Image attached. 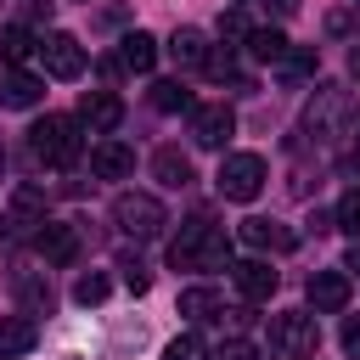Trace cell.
I'll list each match as a JSON object with an SVG mask.
<instances>
[{
    "label": "cell",
    "mask_w": 360,
    "mask_h": 360,
    "mask_svg": "<svg viewBox=\"0 0 360 360\" xmlns=\"http://www.w3.org/2000/svg\"><path fill=\"white\" fill-rule=\"evenodd\" d=\"M169 264L174 270H225L231 264V236L225 225H214L208 214H191L180 225V236L169 242Z\"/></svg>",
    "instance_id": "cell-1"
},
{
    "label": "cell",
    "mask_w": 360,
    "mask_h": 360,
    "mask_svg": "<svg viewBox=\"0 0 360 360\" xmlns=\"http://www.w3.org/2000/svg\"><path fill=\"white\" fill-rule=\"evenodd\" d=\"M354 96L343 84H315L309 107H304V135L309 141H338V135H354Z\"/></svg>",
    "instance_id": "cell-2"
},
{
    "label": "cell",
    "mask_w": 360,
    "mask_h": 360,
    "mask_svg": "<svg viewBox=\"0 0 360 360\" xmlns=\"http://www.w3.org/2000/svg\"><path fill=\"white\" fill-rule=\"evenodd\" d=\"M28 152H34L39 163H51V169L79 163V124H73V118H39V124L28 129Z\"/></svg>",
    "instance_id": "cell-3"
},
{
    "label": "cell",
    "mask_w": 360,
    "mask_h": 360,
    "mask_svg": "<svg viewBox=\"0 0 360 360\" xmlns=\"http://www.w3.org/2000/svg\"><path fill=\"white\" fill-rule=\"evenodd\" d=\"M214 191H219L225 202H253V197L264 191V158H259V152H231V158H219Z\"/></svg>",
    "instance_id": "cell-4"
},
{
    "label": "cell",
    "mask_w": 360,
    "mask_h": 360,
    "mask_svg": "<svg viewBox=\"0 0 360 360\" xmlns=\"http://www.w3.org/2000/svg\"><path fill=\"white\" fill-rule=\"evenodd\" d=\"M112 225H118L124 236L146 242V236H158L169 219H163V202H158L152 191H118V197H112Z\"/></svg>",
    "instance_id": "cell-5"
},
{
    "label": "cell",
    "mask_w": 360,
    "mask_h": 360,
    "mask_svg": "<svg viewBox=\"0 0 360 360\" xmlns=\"http://www.w3.org/2000/svg\"><path fill=\"white\" fill-rule=\"evenodd\" d=\"M270 354H276V360H304V354H315V315H304V309L270 315Z\"/></svg>",
    "instance_id": "cell-6"
},
{
    "label": "cell",
    "mask_w": 360,
    "mask_h": 360,
    "mask_svg": "<svg viewBox=\"0 0 360 360\" xmlns=\"http://www.w3.org/2000/svg\"><path fill=\"white\" fill-rule=\"evenodd\" d=\"M34 56L45 62V73H51V79H79V73H84V45H79L73 34H62V28H56V34H45Z\"/></svg>",
    "instance_id": "cell-7"
},
{
    "label": "cell",
    "mask_w": 360,
    "mask_h": 360,
    "mask_svg": "<svg viewBox=\"0 0 360 360\" xmlns=\"http://www.w3.org/2000/svg\"><path fill=\"white\" fill-rule=\"evenodd\" d=\"M231 129H236V112H231L225 101H208V107H191V141H197V146H208V152H219V146L231 141Z\"/></svg>",
    "instance_id": "cell-8"
},
{
    "label": "cell",
    "mask_w": 360,
    "mask_h": 360,
    "mask_svg": "<svg viewBox=\"0 0 360 360\" xmlns=\"http://www.w3.org/2000/svg\"><path fill=\"white\" fill-rule=\"evenodd\" d=\"M118 118H124V101H118L112 90H90V96L79 101V124H90V135L118 129Z\"/></svg>",
    "instance_id": "cell-9"
},
{
    "label": "cell",
    "mask_w": 360,
    "mask_h": 360,
    "mask_svg": "<svg viewBox=\"0 0 360 360\" xmlns=\"http://www.w3.org/2000/svg\"><path fill=\"white\" fill-rule=\"evenodd\" d=\"M309 304L321 315H338L349 304V270H315L309 276Z\"/></svg>",
    "instance_id": "cell-10"
},
{
    "label": "cell",
    "mask_w": 360,
    "mask_h": 360,
    "mask_svg": "<svg viewBox=\"0 0 360 360\" xmlns=\"http://www.w3.org/2000/svg\"><path fill=\"white\" fill-rule=\"evenodd\" d=\"M276 281H281V276H276L264 259H242V264H236V287H242L248 304H264V298L276 292Z\"/></svg>",
    "instance_id": "cell-11"
},
{
    "label": "cell",
    "mask_w": 360,
    "mask_h": 360,
    "mask_svg": "<svg viewBox=\"0 0 360 360\" xmlns=\"http://www.w3.org/2000/svg\"><path fill=\"white\" fill-rule=\"evenodd\" d=\"M39 96H45V79H34L22 68L0 73V107H39Z\"/></svg>",
    "instance_id": "cell-12"
},
{
    "label": "cell",
    "mask_w": 360,
    "mask_h": 360,
    "mask_svg": "<svg viewBox=\"0 0 360 360\" xmlns=\"http://www.w3.org/2000/svg\"><path fill=\"white\" fill-rule=\"evenodd\" d=\"M90 169H96L101 180H124V174L135 169V152H129L124 141H96V152H90Z\"/></svg>",
    "instance_id": "cell-13"
},
{
    "label": "cell",
    "mask_w": 360,
    "mask_h": 360,
    "mask_svg": "<svg viewBox=\"0 0 360 360\" xmlns=\"http://www.w3.org/2000/svg\"><path fill=\"white\" fill-rule=\"evenodd\" d=\"M73 248H79V231H73V225H62V219H45V225H39V253H45V264H68Z\"/></svg>",
    "instance_id": "cell-14"
},
{
    "label": "cell",
    "mask_w": 360,
    "mask_h": 360,
    "mask_svg": "<svg viewBox=\"0 0 360 360\" xmlns=\"http://www.w3.org/2000/svg\"><path fill=\"white\" fill-rule=\"evenodd\" d=\"M34 321L28 315H0V360H17V354H28L34 349Z\"/></svg>",
    "instance_id": "cell-15"
},
{
    "label": "cell",
    "mask_w": 360,
    "mask_h": 360,
    "mask_svg": "<svg viewBox=\"0 0 360 360\" xmlns=\"http://www.w3.org/2000/svg\"><path fill=\"white\" fill-rule=\"evenodd\" d=\"M118 62H124L129 73H152V62H158V39L141 34V28L124 34V39H118Z\"/></svg>",
    "instance_id": "cell-16"
},
{
    "label": "cell",
    "mask_w": 360,
    "mask_h": 360,
    "mask_svg": "<svg viewBox=\"0 0 360 360\" xmlns=\"http://www.w3.org/2000/svg\"><path fill=\"white\" fill-rule=\"evenodd\" d=\"M152 174L180 191V186H191V158H186L180 146H158V152H152Z\"/></svg>",
    "instance_id": "cell-17"
},
{
    "label": "cell",
    "mask_w": 360,
    "mask_h": 360,
    "mask_svg": "<svg viewBox=\"0 0 360 360\" xmlns=\"http://www.w3.org/2000/svg\"><path fill=\"white\" fill-rule=\"evenodd\" d=\"M11 225H17V231H39V225H45V191L17 186V191H11Z\"/></svg>",
    "instance_id": "cell-18"
},
{
    "label": "cell",
    "mask_w": 360,
    "mask_h": 360,
    "mask_svg": "<svg viewBox=\"0 0 360 360\" xmlns=\"http://www.w3.org/2000/svg\"><path fill=\"white\" fill-rule=\"evenodd\" d=\"M236 236H242L248 248H276V253H281V248H292V231H287V225H276V219H242V231H236Z\"/></svg>",
    "instance_id": "cell-19"
},
{
    "label": "cell",
    "mask_w": 360,
    "mask_h": 360,
    "mask_svg": "<svg viewBox=\"0 0 360 360\" xmlns=\"http://www.w3.org/2000/svg\"><path fill=\"white\" fill-rule=\"evenodd\" d=\"M180 315L186 321H214V315H225V298L214 287H186L180 292Z\"/></svg>",
    "instance_id": "cell-20"
},
{
    "label": "cell",
    "mask_w": 360,
    "mask_h": 360,
    "mask_svg": "<svg viewBox=\"0 0 360 360\" xmlns=\"http://www.w3.org/2000/svg\"><path fill=\"white\" fill-rule=\"evenodd\" d=\"M169 56H174L180 68H202V62H208V39H202L197 28H174V39H169Z\"/></svg>",
    "instance_id": "cell-21"
},
{
    "label": "cell",
    "mask_w": 360,
    "mask_h": 360,
    "mask_svg": "<svg viewBox=\"0 0 360 360\" xmlns=\"http://www.w3.org/2000/svg\"><path fill=\"white\" fill-rule=\"evenodd\" d=\"M34 51H39V39L28 28H0V68H22Z\"/></svg>",
    "instance_id": "cell-22"
},
{
    "label": "cell",
    "mask_w": 360,
    "mask_h": 360,
    "mask_svg": "<svg viewBox=\"0 0 360 360\" xmlns=\"http://www.w3.org/2000/svg\"><path fill=\"white\" fill-rule=\"evenodd\" d=\"M242 45H248V51H253L259 62H281V56L292 51L281 28H248V39H242Z\"/></svg>",
    "instance_id": "cell-23"
},
{
    "label": "cell",
    "mask_w": 360,
    "mask_h": 360,
    "mask_svg": "<svg viewBox=\"0 0 360 360\" xmlns=\"http://www.w3.org/2000/svg\"><path fill=\"white\" fill-rule=\"evenodd\" d=\"M152 107H158V112H191L197 101H191V90H186L180 79H163V84H152Z\"/></svg>",
    "instance_id": "cell-24"
},
{
    "label": "cell",
    "mask_w": 360,
    "mask_h": 360,
    "mask_svg": "<svg viewBox=\"0 0 360 360\" xmlns=\"http://www.w3.org/2000/svg\"><path fill=\"white\" fill-rule=\"evenodd\" d=\"M338 231L360 236V186H349V191L338 197Z\"/></svg>",
    "instance_id": "cell-25"
},
{
    "label": "cell",
    "mask_w": 360,
    "mask_h": 360,
    "mask_svg": "<svg viewBox=\"0 0 360 360\" xmlns=\"http://www.w3.org/2000/svg\"><path fill=\"white\" fill-rule=\"evenodd\" d=\"M281 68H287V79H309L315 73V45H292L281 56Z\"/></svg>",
    "instance_id": "cell-26"
},
{
    "label": "cell",
    "mask_w": 360,
    "mask_h": 360,
    "mask_svg": "<svg viewBox=\"0 0 360 360\" xmlns=\"http://www.w3.org/2000/svg\"><path fill=\"white\" fill-rule=\"evenodd\" d=\"M73 298H79L84 309H90V304H101V298H107V276H101V270L79 276V281H73Z\"/></svg>",
    "instance_id": "cell-27"
},
{
    "label": "cell",
    "mask_w": 360,
    "mask_h": 360,
    "mask_svg": "<svg viewBox=\"0 0 360 360\" xmlns=\"http://www.w3.org/2000/svg\"><path fill=\"white\" fill-rule=\"evenodd\" d=\"M163 360H202V343H197L191 332H180V338L163 349Z\"/></svg>",
    "instance_id": "cell-28"
},
{
    "label": "cell",
    "mask_w": 360,
    "mask_h": 360,
    "mask_svg": "<svg viewBox=\"0 0 360 360\" xmlns=\"http://www.w3.org/2000/svg\"><path fill=\"white\" fill-rule=\"evenodd\" d=\"M214 360H259V349L248 343V338H231V343H219V354Z\"/></svg>",
    "instance_id": "cell-29"
},
{
    "label": "cell",
    "mask_w": 360,
    "mask_h": 360,
    "mask_svg": "<svg viewBox=\"0 0 360 360\" xmlns=\"http://www.w3.org/2000/svg\"><path fill=\"white\" fill-rule=\"evenodd\" d=\"M338 169H343V180H360V135L343 146V158H338Z\"/></svg>",
    "instance_id": "cell-30"
},
{
    "label": "cell",
    "mask_w": 360,
    "mask_h": 360,
    "mask_svg": "<svg viewBox=\"0 0 360 360\" xmlns=\"http://www.w3.org/2000/svg\"><path fill=\"white\" fill-rule=\"evenodd\" d=\"M202 68H208L214 79H236V62H231L225 51H208V62H202Z\"/></svg>",
    "instance_id": "cell-31"
},
{
    "label": "cell",
    "mask_w": 360,
    "mask_h": 360,
    "mask_svg": "<svg viewBox=\"0 0 360 360\" xmlns=\"http://www.w3.org/2000/svg\"><path fill=\"white\" fill-rule=\"evenodd\" d=\"M124 281H129V292H146L152 287V276H146V264L135 259V264H124Z\"/></svg>",
    "instance_id": "cell-32"
},
{
    "label": "cell",
    "mask_w": 360,
    "mask_h": 360,
    "mask_svg": "<svg viewBox=\"0 0 360 360\" xmlns=\"http://www.w3.org/2000/svg\"><path fill=\"white\" fill-rule=\"evenodd\" d=\"M343 354H354V360H360V315H349V321H343Z\"/></svg>",
    "instance_id": "cell-33"
},
{
    "label": "cell",
    "mask_w": 360,
    "mask_h": 360,
    "mask_svg": "<svg viewBox=\"0 0 360 360\" xmlns=\"http://www.w3.org/2000/svg\"><path fill=\"white\" fill-rule=\"evenodd\" d=\"M219 34H231V39H248V22H242L236 11H225V17H219Z\"/></svg>",
    "instance_id": "cell-34"
},
{
    "label": "cell",
    "mask_w": 360,
    "mask_h": 360,
    "mask_svg": "<svg viewBox=\"0 0 360 360\" xmlns=\"http://www.w3.org/2000/svg\"><path fill=\"white\" fill-rule=\"evenodd\" d=\"M326 34H349V11H332L326 17Z\"/></svg>",
    "instance_id": "cell-35"
},
{
    "label": "cell",
    "mask_w": 360,
    "mask_h": 360,
    "mask_svg": "<svg viewBox=\"0 0 360 360\" xmlns=\"http://www.w3.org/2000/svg\"><path fill=\"white\" fill-rule=\"evenodd\" d=\"M343 270H349V276H360V236H354V248L343 253Z\"/></svg>",
    "instance_id": "cell-36"
},
{
    "label": "cell",
    "mask_w": 360,
    "mask_h": 360,
    "mask_svg": "<svg viewBox=\"0 0 360 360\" xmlns=\"http://www.w3.org/2000/svg\"><path fill=\"white\" fill-rule=\"evenodd\" d=\"M264 6H276V17H292L298 11V0H264Z\"/></svg>",
    "instance_id": "cell-37"
}]
</instances>
